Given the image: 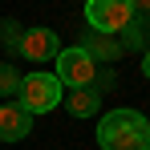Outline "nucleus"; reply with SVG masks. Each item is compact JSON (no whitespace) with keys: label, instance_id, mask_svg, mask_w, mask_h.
Here are the masks:
<instances>
[{"label":"nucleus","instance_id":"0eeeda50","mask_svg":"<svg viewBox=\"0 0 150 150\" xmlns=\"http://www.w3.org/2000/svg\"><path fill=\"white\" fill-rule=\"evenodd\" d=\"M81 49H85V57H89L98 69L122 57V45H118V37H105V33H89V37L81 41Z\"/></svg>","mask_w":150,"mask_h":150},{"label":"nucleus","instance_id":"1a4fd4ad","mask_svg":"<svg viewBox=\"0 0 150 150\" xmlns=\"http://www.w3.org/2000/svg\"><path fill=\"white\" fill-rule=\"evenodd\" d=\"M146 33H150V25H142V21H130V25L122 28V41H118V45H122V53L126 49H146L150 41H146Z\"/></svg>","mask_w":150,"mask_h":150},{"label":"nucleus","instance_id":"f03ea898","mask_svg":"<svg viewBox=\"0 0 150 150\" xmlns=\"http://www.w3.org/2000/svg\"><path fill=\"white\" fill-rule=\"evenodd\" d=\"M16 98H21L16 105L28 118H37V114H53L61 105V98H65V89H61V81L53 73H28V77H21V93Z\"/></svg>","mask_w":150,"mask_h":150},{"label":"nucleus","instance_id":"7ed1b4c3","mask_svg":"<svg viewBox=\"0 0 150 150\" xmlns=\"http://www.w3.org/2000/svg\"><path fill=\"white\" fill-rule=\"evenodd\" d=\"M53 65H57V69H53V77L61 81V89H65V85H69V89H89V85L98 81V65L85 57V49H81V45L61 49Z\"/></svg>","mask_w":150,"mask_h":150},{"label":"nucleus","instance_id":"ddd939ff","mask_svg":"<svg viewBox=\"0 0 150 150\" xmlns=\"http://www.w3.org/2000/svg\"><path fill=\"white\" fill-rule=\"evenodd\" d=\"M146 150H150V146H146Z\"/></svg>","mask_w":150,"mask_h":150},{"label":"nucleus","instance_id":"9b49d317","mask_svg":"<svg viewBox=\"0 0 150 150\" xmlns=\"http://www.w3.org/2000/svg\"><path fill=\"white\" fill-rule=\"evenodd\" d=\"M21 33H25V28H16L12 21H4V25H0V41H4V49H8V53L21 49Z\"/></svg>","mask_w":150,"mask_h":150},{"label":"nucleus","instance_id":"39448f33","mask_svg":"<svg viewBox=\"0 0 150 150\" xmlns=\"http://www.w3.org/2000/svg\"><path fill=\"white\" fill-rule=\"evenodd\" d=\"M21 57L25 61H37V65H45V61H57V53H61V41H57V33L45 25H33L21 33Z\"/></svg>","mask_w":150,"mask_h":150},{"label":"nucleus","instance_id":"9d476101","mask_svg":"<svg viewBox=\"0 0 150 150\" xmlns=\"http://www.w3.org/2000/svg\"><path fill=\"white\" fill-rule=\"evenodd\" d=\"M16 93H21V69L0 65V98H16Z\"/></svg>","mask_w":150,"mask_h":150},{"label":"nucleus","instance_id":"f8f14e48","mask_svg":"<svg viewBox=\"0 0 150 150\" xmlns=\"http://www.w3.org/2000/svg\"><path fill=\"white\" fill-rule=\"evenodd\" d=\"M142 77H146V81H150V45H146V49H142Z\"/></svg>","mask_w":150,"mask_h":150},{"label":"nucleus","instance_id":"6e6552de","mask_svg":"<svg viewBox=\"0 0 150 150\" xmlns=\"http://www.w3.org/2000/svg\"><path fill=\"white\" fill-rule=\"evenodd\" d=\"M61 105H65L73 118H93V114L101 110V93L93 89V85H89V89H69V93L61 98Z\"/></svg>","mask_w":150,"mask_h":150},{"label":"nucleus","instance_id":"20e7f679","mask_svg":"<svg viewBox=\"0 0 150 150\" xmlns=\"http://www.w3.org/2000/svg\"><path fill=\"white\" fill-rule=\"evenodd\" d=\"M85 21H89L93 33L118 37V33L134 21V4H130V0H89V4H85Z\"/></svg>","mask_w":150,"mask_h":150},{"label":"nucleus","instance_id":"f257e3e1","mask_svg":"<svg viewBox=\"0 0 150 150\" xmlns=\"http://www.w3.org/2000/svg\"><path fill=\"white\" fill-rule=\"evenodd\" d=\"M98 146L101 150H146L150 146V122L138 110H110L98 122Z\"/></svg>","mask_w":150,"mask_h":150},{"label":"nucleus","instance_id":"423d86ee","mask_svg":"<svg viewBox=\"0 0 150 150\" xmlns=\"http://www.w3.org/2000/svg\"><path fill=\"white\" fill-rule=\"evenodd\" d=\"M28 134H33V118H28L16 101H4V105H0V142H21Z\"/></svg>","mask_w":150,"mask_h":150}]
</instances>
